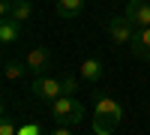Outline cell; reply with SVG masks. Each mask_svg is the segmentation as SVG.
<instances>
[{"label":"cell","mask_w":150,"mask_h":135,"mask_svg":"<svg viewBox=\"0 0 150 135\" xmlns=\"http://www.w3.org/2000/svg\"><path fill=\"white\" fill-rule=\"evenodd\" d=\"M129 51L138 57V60H150V27L135 30L132 42H129Z\"/></svg>","instance_id":"52a82bcc"},{"label":"cell","mask_w":150,"mask_h":135,"mask_svg":"<svg viewBox=\"0 0 150 135\" xmlns=\"http://www.w3.org/2000/svg\"><path fill=\"white\" fill-rule=\"evenodd\" d=\"M24 72H27V63H21V60H9V63L3 66V78L6 81H15V78H21Z\"/></svg>","instance_id":"7c38bea8"},{"label":"cell","mask_w":150,"mask_h":135,"mask_svg":"<svg viewBox=\"0 0 150 135\" xmlns=\"http://www.w3.org/2000/svg\"><path fill=\"white\" fill-rule=\"evenodd\" d=\"M33 96H39L45 102H54V99L63 96V84H60V78L39 75V78H33Z\"/></svg>","instance_id":"3957f363"},{"label":"cell","mask_w":150,"mask_h":135,"mask_svg":"<svg viewBox=\"0 0 150 135\" xmlns=\"http://www.w3.org/2000/svg\"><path fill=\"white\" fill-rule=\"evenodd\" d=\"M0 135H18L15 117H9V114H3V117H0Z\"/></svg>","instance_id":"4fadbf2b"},{"label":"cell","mask_w":150,"mask_h":135,"mask_svg":"<svg viewBox=\"0 0 150 135\" xmlns=\"http://www.w3.org/2000/svg\"><path fill=\"white\" fill-rule=\"evenodd\" d=\"M105 27H108V36H111L117 45H129L132 36H135V24H132L126 15H114Z\"/></svg>","instance_id":"277c9868"},{"label":"cell","mask_w":150,"mask_h":135,"mask_svg":"<svg viewBox=\"0 0 150 135\" xmlns=\"http://www.w3.org/2000/svg\"><path fill=\"white\" fill-rule=\"evenodd\" d=\"M0 15H3V18L12 15V0H3V3H0Z\"/></svg>","instance_id":"2e32d148"},{"label":"cell","mask_w":150,"mask_h":135,"mask_svg":"<svg viewBox=\"0 0 150 135\" xmlns=\"http://www.w3.org/2000/svg\"><path fill=\"white\" fill-rule=\"evenodd\" d=\"M78 75L84 78V81H99V78H102L105 75V63H102V60H99V57H87L84 60V63L78 66Z\"/></svg>","instance_id":"ba28073f"},{"label":"cell","mask_w":150,"mask_h":135,"mask_svg":"<svg viewBox=\"0 0 150 135\" xmlns=\"http://www.w3.org/2000/svg\"><path fill=\"white\" fill-rule=\"evenodd\" d=\"M18 135H42V129H39V123L30 120V123H21L18 126Z\"/></svg>","instance_id":"9a60e30c"},{"label":"cell","mask_w":150,"mask_h":135,"mask_svg":"<svg viewBox=\"0 0 150 135\" xmlns=\"http://www.w3.org/2000/svg\"><path fill=\"white\" fill-rule=\"evenodd\" d=\"M18 36H21V21H15V18H3L0 21V42L3 45L18 42Z\"/></svg>","instance_id":"9c48e42d"},{"label":"cell","mask_w":150,"mask_h":135,"mask_svg":"<svg viewBox=\"0 0 150 135\" xmlns=\"http://www.w3.org/2000/svg\"><path fill=\"white\" fill-rule=\"evenodd\" d=\"M24 63H27V72H30L33 78H39V75L48 72V66H51V51H48L45 45H39V48H33V51L27 54Z\"/></svg>","instance_id":"5b68a950"},{"label":"cell","mask_w":150,"mask_h":135,"mask_svg":"<svg viewBox=\"0 0 150 135\" xmlns=\"http://www.w3.org/2000/svg\"><path fill=\"white\" fill-rule=\"evenodd\" d=\"M51 135H72V132H69V126H57Z\"/></svg>","instance_id":"e0dca14e"},{"label":"cell","mask_w":150,"mask_h":135,"mask_svg":"<svg viewBox=\"0 0 150 135\" xmlns=\"http://www.w3.org/2000/svg\"><path fill=\"white\" fill-rule=\"evenodd\" d=\"M123 117V108L117 99H111V96H99L96 99V108H93V132L96 135H111L117 129Z\"/></svg>","instance_id":"6da1fadb"},{"label":"cell","mask_w":150,"mask_h":135,"mask_svg":"<svg viewBox=\"0 0 150 135\" xmlns=\"http://www.w3.org/2000/svg\"><path fill=\"white\" fill-rule=\"evenodd\" d=\"M60 84H63V96H72L75 90H78V78H75V75H63Z\"/></svg>","instance_id":"5bb4252c"},{"label":"cell","mask_w":150,"mask_h":135,"mask_svg":"<svg viewBox=\"0 0 150 135\" xmlns=\"http://www.w3.org/2000/svg\"><path fill=\"white\" fill-rule=\"evenodd\" d=\"M123 15H126V18L135 24V30L150 27V0H129Z\"/></svg>","instance_id":"8992f818"},{"label":"cell","mask_w":150,"mask_h":135,"mask_svg":"<svg viewBox=\"0 0 150 135\" xmlns=\"http://www.w3.org/2000/svg\"><path fill=\"white\" fill-rule=\"evenodd\" d=\"M30 15H33V3L30 0H12V15L9 18H15V21H30Z\"/></svg>","instance_id":"8fae6325"},{"label":"cell","mask_w":150,"mask_h":135,"mask_svg":"<svg viewBox=\"0 0 150 135\" xmlns=\"http://www.w3.org/2000/svg\"><path fill=\"white\" fill-rule=\"evenodd\" d=\"M84 105L78 99H72V96H60V99L51 102V120L57 126H75L84 120Z\"/></svg>","instance_id":"7a4b0ae2"},{"label":"cell","mask_w":150,"mask_h":135,"mask_svg":"<svg viewBox=\"0 0 150 135\" xmlns=\"http://www.w3.org/2000/svg\"><path fill=\"white\" fill-rule=\"evenodd\" d=\"M57 15L60 18H66V21H72V18H78L81 12H84V0H57Z\"/></svg>","instance_id":"30bf717a"}]
</instances>
